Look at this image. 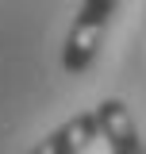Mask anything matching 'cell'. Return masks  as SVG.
I'll list each match as a JSON object with an SVG mask.
<instances>
[{
    "label": "cell",
    "instance_id": "cell-1",
    "mask_svg": "<svg viewBox=\"0 0 146 154\" xmlns=\"http://www.w3.org/2000/svg\"><path fill=\"white\" fill-rule=\"evenodd\" d=\"M115 8H119V0H81V8L69 23V35H65V46H62V69L69 77H81L96 62Z\"/></svg>",
    "mask_w": 146,
    "mask_h": 154
},
{
    "label": "cell",
    "instance_id": "cell-2",
    "mask_svg": "<svg viewBox=\"0 0 146 154\" xmlns=\"http://www.w3.org/2000/svg\"><path fill=\"white\" fill-rule=\"evenodd\" d=\"M96 116H100V139L108 143L111 154H146L142 139H138V127L131 119V108L119 96H104L96 104Z\"/></svg>",
    "mask_w": 146,
    "mask_h": 154
},
{
    "label": "cell",
    "instance_id": "cell-3",
    "mask_svg": "<svg viewBox=\"0 0 146 154\" xmlns=\"http://www.w3.org/2000/svg\"><path fill=\"white\" fill-rule=\"evenodd\" d=\"M92 139H100V116H96V108L69 116L65 123H58L46 139H38L35 146L23 150V154H81Z\"/></svg>",
    "mask_w": 146,
    "mask_h": 154
}]
</instances>
